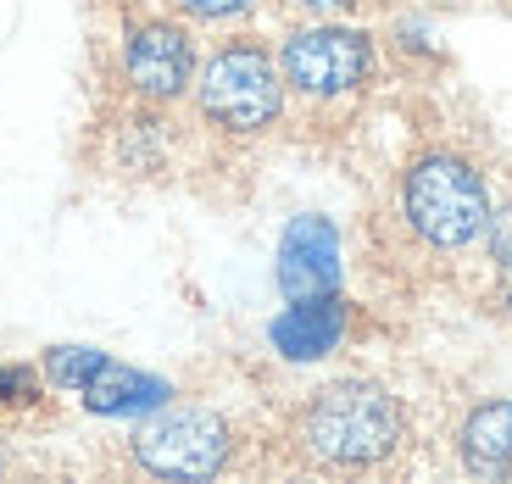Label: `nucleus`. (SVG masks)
<instances>
[{
    "label": "nucleus",
    "mask_w": 512,
    "mask_h": 484,
    "mask_svg": "<svg viewBox=\"0 0 512 484\" xmlns=\"http://www.w3.org/2000/svg\"><path fill=\"white\" fill-rule=\"evenodd\" d=\"M39 373L34 368H17V362H6L0 368V407H28V401H39Z\"/></svg>",
    "instance_id": "obj_14"
},
{
    "label": "nucleus",
    "mask_w": 512,
    "mask_h": 484,
    "mask_svg": "<svg viewBox=\"0 0 512 484\" xmlns=\"http://www.w3.org/2000/svg\"><path fill=\"white\" fill-rule=\"evenodd\" d=\"M167 6H173L184 23H240V17H251L262 0H167Z\"/></svg>",
    "instance_id": "obj_12"
},
{
    "label": "nucleus",
    "mask_w": 512,
    "mask_h": 484,
    "mask_svg": "<svg viewBox=\"0 0 512 484\" xmlns=\"http://www.w3.org/2000/svg\"><path fill=\"white\" fill-rule=\"evenodd\" d=\"M490 212H496L490 179L462 151H423L396 184L401 229L435 256H462L485 245Z\"/></svg>",
    "instance_id": "obj_2"
},
{
    "label": "nucleus",
    "mask_w": 512,
    "mask_h": 484,
    "mask_svg": "<svg viewBox=\"0 0 512 484\" xmlns=\"http://www.w3.org/2000/svg\"><path fill=\"white\" fill-rule=\"evenodd\" d=\"M279 290L290 295H334L340 290V234L329 217H295L279 240Z\"/></svg>",
    "instance_id": "obj_7"
},
{
    "label": "nucleus",
    "mask_w": 512,
    "mask_h": 484,
    "mask_svg": "<svg viewBox=\"0 0 512 484\" xmlns=\"http://www.w3.org/2000/svg\"><path fill=\"white\" fill-rule=\"evenodd\" d=\"M123 84L140 106H173L195 90V73H201V51H195V34L179 12L173 17H134L123 28Z\"/></svg>",
    "instance_id": "obj_6"
},
{
    "label": "nucleus",
    "mask_w": 512,
    "mask_h": 484,
    "mask_svg": "<svg viewBox=\"0 0 512 484\" xmlns=\"http://www.w3.org/2000/svg\"><path fill=\"white\" fill-rule=\"evenodd\" d=\"M485 251H490V268H496V273H507V268H512V201H501L496 212H490Z\"/></svg>",
    "instance_id": "obj_13"
},
{
    "label": "nucleus",
    "mask_w": 512,
    "mask_h": 484,
    "mask_svg": "<svg viewBox=\"0 0 512 484\" xmlns=\"http://www.w3.org/2000/svg\"><path fill=\"white\" fill-rule=\"evenodd\" d=\"M284 101H290V90H284L279 56L256 34H234V39H223L218 51L201 56L195 112L223 140H262L284 117Z\"/></svg>",
    "instance_id": "obj_3"
},
{
    "label": "nucleus",
    "mask_w": 512,
    "mask_h": 484,
    "mask_svg": "<svg viewBox=\"0 0 512 484\" xmlns=\"http://www.w3.org/2000/svg\"><path fill=\"white\" fill-rule=\"evenodd\" d=\"M106 368H112V357H106V351H95V345H51V351H45V362H39V373H45L56 390H67V395H84Z\"/></svg>",
    "instance_id": "obj_11"
},
{
    "label": "nucleus",
    "mask_w": 512,
    "mask_h": 484,
    "mask_svg": "<svg viewBox=\"0 0 512 484\" xmlns=\"http://www.w3.org/2000/svg\"><path fill=\"white\" fill-rule=\"evenodd\" d=\"M134 468L151 479H218L229 468L234 429L212 407H156L128 440Z\"/></svg>",
    "instance_id": "obj_5"
},
{
    "label": "nucleus",
    "mask_w": 512,
    "mask_h": 484,
    "mask_svg": "<svg viewBox=\"0 0 512 484\" xmlns=\"http://www.w3.org/2000/svg\"><path fill=\"white\" fill-rule=\"evenodd\" d=\"M346 329H351V312L340 295H295L268 323V345L284 362H318L346 345Z\"/></svg>",
    "instance_id": "obj_8"
},
{
    "label": "nucleus",
    "mask_w": 512,
    "mask_h": 484,
    "mask_svg": "<svg viewBox=\"0 0 512 484\" xmlns=\"http://www.w3.org/2000/svg\"><path fill=\"white\" fill-rule=\"evenodd\" d=\"M279 73L284 90L312 106L346 101L379 78V39L346 17H312L279 39Z\"/></svg>",
    "instance_id": "obj_4"
},
{
    "label": "nucleus",
    "mask_w": 512,
    "mask_h": 484,
    "mask_svg": "<svg viewBox=\"0 0 512 484\" xmlns=\"http://www.w3.org/2000/svg\"><path fill=\"white\" fill-rule=\"evenodd\" d=\"M167 384L162 379H151V373H134V368H123V362L112 357V368L101 373V379L84 390V407L90 412H106V418H140V412H156V407H167Z\"/></svg>",
    "instance_id": "obj_10"
},
{
    "label": "nucleus",
    "mask_w": 512,
    "mask_h": 484,
    "mask_svg": "<svg viewBox=\"0 0 512 484\" xmlns=\"http://www.w3.org/2000/svg\"><path fill=\"white\" fill-rule=\"evenodd\" d=\"M457 457L479 479H512V401H479L462 418Z\"/></svg>",
    "instance_id": "obj_9"
},
{
    "label": "nucleus",
    "mask_w": 512,
    "mask_h": 484,
    "mask_svg": "<svg viewBox=\"0 0 512 484\" xmlns=\"http://www.w3.org/2000/svg\"><path fill=\"white\" fill-rule=\"evenodd\" d=\"M290 440L307 468L368 473V468H384L407 446V412L373 379H334L301 401Z\"/></svg>",
    "instance_id": "obj_1"
},
{
    "label": "nucleus",
    "mask_w": 512,
    "mask_h": 484,
    "mask_svg": "<svg viewBox=\"0 0 512 484\" xmlns=\"http://www.w3.org/2000/svg\"><path fill=\"white\" fill-rule=\"evenodd\" d=\"M301 17H357L368 0H290Z\"/></svg>",
    "instance_id": "obj_15"
},
{
    "label": "nucleus",
    "mask_w": 512,
    "mask_h": 484,
    "mask_svg": "<svg viewBox=\"0 0 512 484\" xmlns=\"http://www.w3.org/2000/svg\"><path fill=\"white\" fill-rule=\"evenodd\" d=\"M496 295H501V306L512 312V268H507V273H496Z\"/></svg>",
    "instance_id": "obj_16"
}]
</instances>
